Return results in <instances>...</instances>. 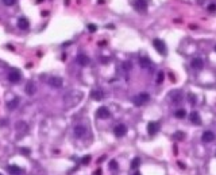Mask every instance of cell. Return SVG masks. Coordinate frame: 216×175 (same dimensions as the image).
<instances>
[{"label": "cell", "instance_id": "1", "mask_svg": "<svg viewBox=\"0 0 216 175\" xmlns=\"http://www.w3.org/2000/svg\"><path fill=\"white\" fill-rule=\"evenodd\" d=\"M83 98V93L81 92H77V90H74V92H70L69 94H66V97L63 98V101H65V104H66V106H74L76 104H78V101Z\"/></svg>", "mask_w": 216, "mask_h": 175}, {"label": "cell", "instance_id": "2", "mask_svg": "<svg viewBox=\"0 0 216 175\" xmlns=\"http://www.w3.org/2000/svg\"><path fill=\"white\" fill-rule=\"evenodd\" d=\"M149 100H150V94H149V93L142 92V93H139V94H136V96L134 97L133 103H134V105H135V106H142V105H145Z\"/></svg>", "mask_w": 216, "mask_h": 175}, {"label": "cell", "instance_id": "3", "mask_svg": "<svg viewBox=\"0 0 216 175\" xmlns=\"http://www.w3.org/2000/svg\"><path fill=\"white\" fill-rule=\"evenodd\" d=\"M153 46H154V49H155L157 51L161 54V55H166V45H165L163 40L154 39L153 40Z\"/></svg>", "mask_w": 216, "mask_h": 175}, {"label": "cell", "instance_id": "4", "mask_svg": "<svg viewBox=\"0 0 216 175\" xmlns=\"http://www.w3.org/2000/svg\"><path fill=\"white\" fill-rule=\"evenodd\" d=\"M134 8L139 12H145L147 10V0H134Z\"/></svg>", "mask_w": 216, "mask_h": 175}, {"label": "cell", "instance_id": "5", "mask_svg": "<svg viewBox=\"0 0 216 175\" xmlns=\"http://www.w3.org/2000/svg\"><path fill=\"white\" fill-rule=\"evenodd\" d=\"M20 78H22V74H20V72L16 69L11 70L10 74H8V79H10V82H12V84H18L20 81Z\"/></svg>", "mask_w": 216, "mask_h": 175}, {"label": "cell", "instance_id": "6", "mask_svg": "<svg viewBox=\"0 0 216 175\" xmlns=\"http://www.w3.org/2000/svg\"><path fill=\"white\" fill-rule=\"evenodd\" d=\"M113 133H115L116 137H123L127 133V127L124 125V124H118V125L113 128Z\"/></svg>", "mask_w": 216, "mask_h": 175}, {"label": "cell", "instance_id": "7", "mask_svg": "<svg viewBox=\"0 0 216 175\" xmlns=\"http://www.w3.org/2000/svg\"><path fill=\"white\" fill-rule=\"evenodd\" d=\"M96 116L99 119H108L111 116V112L108 111V108H106V106H100L96 111Z\"/></svg>", "mask_w": 216, "mask_h": 175}, {"label": "cell", "instance_id": "8", "mask_svg": "<svg viewBox=\"0 0 216 175\" xmlns=\"http://www.w3.org/2000/svg\"><path fill=\"white\" fill-rule=\"evenodd\" d=\"M160 131V123H155V121H150L149 124H147V132H149V135H155L157 132Z\"/></svg>", "mask_w": 216, "mask_h": 175}, {"label": "cell", "instance_id": "9", "mask_svg": "<svg viewBox=\"0 0 216 175\" xmlns=\"http://www.w3.org/2000/svg\"><path fill=\"white\" fill-rule=\"evenodd\" d=\"M62 84H63V81L60 77H50L49 78V85L51 86V88H61Z\"/></svg>", "mask_w": 216, "mask_h": 175}, {"label": "cell", "instance_id": "10", "mask_svg": "<svg viewBox=\"0 0 216 175\" xmlns=\"http://www.w3.org/2000/svg\"><path fill=\"white\" fill-rule=\"evenodd\" d=\"M86 133V128L84 125H76L74 127V136L76 137H78V139H81V137H84Z\"/></svg>", "mask_w": 216, "mask_h": 175}, {"label": "cell", "instance_id": "11", "mask_svg": "<svg viewBox=\"0 0 216 175\" xmlns=\"http://www.w3.org/2000/svg\"><path fill=\"white\" fill-rule=\"evenodd\" d=\"M76 62L80 65V66H86L89 63V58L85 55V54H78L76 58Z\"/></svg>", "mask_w": 216, "mask_h": 175}, {"label": "cell", "instance_id": "12", "mask_svg": "<svg viewBox=\"0 0 216 175\" xmlns=\"http://www.w3.org/2000/svg\"><path fill=\"white\" fill-rule=\"evenodd\" d=\"M201 140H203L204 143H211L215 140V133L211 132V131H205V132L203 133V136H201Z\"/></svg>", "mask_w": 216, "mask_h": 175}, {"label": "cell", "instance_id": "13", "mask_svg": "<svg viewBox=\"0 0 216 175\" xmlns=\"http://www.w3.org/2000/svg\"><path fill=\"white\" fill-rule=\"evenodd\" d=\"M91 97H92L93 100H96V101H101V100L104 98V93H103V90L95 89L91 92Z\"/></svg>", "mask_w": 216, "mask_h": 175}, {"label": "cell", "instance_id": "14", "mask_svg": "<svg viewBox=\"0 0 216 175\" xmlns=\"http://www.w3.org/2000/svg\"><path fill=\"white\" fill-rule=\"evenodd\" d=\"M190 66H192L193 69L200 70V69H203L204 62H203V60H201V58H193L192 62H190Z\"/></svg>", "mask_w": 216, "mask_h": 175}, {"label": "cell", "instance_id": "15", "mask_svg": "<svg viewBox=\"0 0 216 175\" xmlns=\"http://www.w3.org/2000/svg\"><path fill=\"white\" fill-rule=\"evenodd\" d=\"M24 90H26V94H29V96H33L34 93H35V90H37V88H35V84H34L33 81L27 82Z\"/></svg>", "mask_w": 216, "mask_h": 175}, {"label": "cell", "instance_id": "16", "mask_svg": "<svg viewBox=\"0 0 216 175\" xmlns=\"http://www.w3.org/2000/svg\"><path fill=\"white\" fill-rule=\"evenodd\" d=\"M8 172L11 175H22L23 174V170L18 167V166H8Z\"/></svg>", "mask_w": 216, "mask_h": 175}, {"label": "cell", "instance_id": "17", "mask_svg": "<svg viewBox=\"0 0 216 175\" xmlns=\"http://www.w3.org/2000/svg\"><path fill=\"white\" fill-rule=\"evenodd\" d=\"M189 120L193 123V124H201V119H200V115L195 111V112H192L189 115Z\"/></svg>", "mask_w": 216, "mask_h": 175}, {"label": "cell", "instance_id": "18", "mask_svg": "<svg viewBox=\"0 0 216 175\" xmlns=\"http://www.w3.org/2000/svg\"><path fill=\"white\" fill-rule=\"evenodd\" d=\"M18 26H19V28H22V30H27L29 26H30V23H29V20H27L26 18H20V19L18 20Z\"/></svg>", "mask_w": 216, "mask_h": 175}, {"label": "cell", "instance_id": "19", "mask_svg": "<svg viewBox=\"0 0 216 175\" xmlns=\"http://www.w3.org/2000/svg\"><path fill=\"white\" fill-rule=\"evenodd\" d=\"M139 65H140V67H143V69H149L150 66H151V61L149 60V58H140L139 60Z\"/></svg>", "mask_w": 216, "mask_h": 175}, {"label": "cell", "instance_id": "20", "mask_svg": "<svg viewBox=\"0 0 216 175\" xmlns=\"http://www.w3.org/2000/svg\"><path fill=\"white\" fill-rule=\"evenodd\" d=\"M27 129H29V127H27V124L24 121H18L16 123V131H22V132H27Z\"/></svg>", "mask_w": 216, "mask_h": 175}, {"label": "cell", "instance_id": "21", "mask_svg": "<svg viewBox=\"0 0 216 175\" xmlns=\"http://www.w3.org/2000/svg\"><path fill=\"white\" fill-rule=\"evenodd\" d=\"M174 115H176L177 119H184V117L186 116V111H185V109H177Z\"/></svg>", "mask_w": 216, "mask_h": 175}, {"label": "cell", "instance_id": "22", "mask_svg": "<svg viewBox=\"0 0 216 175\" xmlns=\"http://www.w3.org/2000/svg\"><path fill=\"white\" fill-rule=\"evenodd\" d=\"M139 166H140V159H139V158H135V159L133 160V162H131V169L136 170L138 167H139Z\"/></svg>", "mask_w": 216, "mask_h": 175}, {"label": "cell", "instance_id": "23", "mask_svg": "<svg viewBox=\"0 0 216 175\" xmlns=\"http://www.w3.org/2000/svg\"><path fill=\"white\" fill-rule=\"evenodd\" d=\"M18 103H19V101L15 98V100H12V101H10V103L7 104V106H8V109H15L16 108V105H18Z\"/></svg>", "mask_w": 216, "mask_h": 175}, {"label": "cell", "instance_id": "24", "mask_svg": "<svg viewBox=\"0 0 216 175\" xmlns=\"http://www.w3.org/2000/svg\"><path fill=\"white\" fill-rule=\"evenodd\" d=\"M184 137H185V133L181 132V131H178V132L174 133V139H178V140H182Z\"/></svg>", "mask_w": 216, "mask_h": 175}, {"label": "cell", "instance_id": "25", "mask_svg": "<svg viewBox=\"0 0 216 175\" xmlns=\"http://www.w3.org/2000/svg\"><path fill=\"white\" fill-rule=\"evenodd\" d=\"M163 72H158V76H157V84H162L163 82Z\"/></svg>", "mask_w": 216, "mask_h": 175}, {"label": "cell", "instance_id": "26", "mask_svg": "<svg viewBox=\"0 0 216 175\" xmlns=\"http://www.w3.org/2000/svg\"><path fill=\"white\" fill-rule=\"evenodd\" d=\"M3 3L6 6H14V4L16 3V0H3Z\"/></svg>", "mask_w": 216, "mask_h": 175}, {"label": "cell", "instance_id": "27", "mask_svg": "<svg viewBox=\"0 0 216 175\" xmlns=\"http://www.w3.org/2000/svg\"><path fill=\"white\" fill-rule=\"evenodd\" d=\"M89 160H91V156L89 155H88V156H84L83 160H81V163H83V164H86V163H89Z\"/></svg>", "mask_w": 216, "mask_h": 175}, {"label": "cell", "instance_id": "28", "mask_svg": "<svg viewBox=\"0 0 216 175\" xmlns=\"http://www.w3.org/2000/svg\"><path fill=\"white\" fill-rule=\"evenodd\" d=\"M110 167H111L112 170H116V169H118V163L115 162V160H112V162L110 163Z\"/></svg>", "mask_w": 216, "mask_h": 175}, {"label": "cell", "instance_id": "29", "mask_svg": "<svg viewBox=\"0 0 216 175\" xmlns=\"http://www.w3.org/2000/svg\"><path fill=\"white\" fill-rule=\"evenodd\" d=\"M123 69L124 70H130V69H131V63H130V62H124L123 63Z\"/></svg>", "mask_w": 216, "mask_h": 175}, {"label": "cell", "instance_id": "30", "mask_svg": "<svg viewBox=\"0 0 216 175\" xmlns=\"http://www.w3.org/2000/svg\"><path fill=\"white\" fill-rule=\"evenodd\" d=\"M88 28H89V31H96V26H95V24H89V26H88Z\"/></svg>", "mask_w": 216, "mask_h": 175}, {"label": "cell", "instance_id": "31", "mask_svg": "<svg viewBox=\"0 0 216 175\" xmlns=\"http://www.w3.org/2000/svg\"><path fill=\"white\" fill-rule=\"evenodd\" d=\"M208 10H210V11H215L216 10V6H215V4H212V6L208 7Z\"/></svg>", "mask_w": 216, "mask_h": 175}, {"label": "cell", "instance_id": "32", "mask_svg": "<svg viewBox=\"0 0 216 175\" xmlns=\"http://www.w3.org/2000/svg\"><path fill=\"white\" fill-rule=\"evenodd\" d=\"M134 175H140V172H138V171H136V172H135V174H134Z\"/></svg>", "mask_w": 216, "mask_h": 175}, {"label": "cell", "instance_id": "33", "mask_svg": "<svg viewBox=\"0 0 216 175\" xmlns=\"http://www.w3.org/2000/svg\"><path fill=\"white\" fill-rule=\"evenodd\" d=\"M215 51H216V46H215Z\"/></svg>", "mask_w": 216, "mask_h": 175}, {"label": "cell", "instance_id": "34", "mask_svg": "<svg viewBox=\"0 0 216 175\" xmlns=\"http://www.w3.org/2000/svg\"><path fill=\"white\" fill-rule=\"evenodd\" d=\"M0 175H1V174H0Z\"/></svg>", "mask_w": 216, "mask_h": 175}]
</instances>
